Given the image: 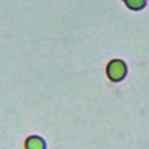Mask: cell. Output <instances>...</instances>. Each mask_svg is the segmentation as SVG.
<instances>
[{
    "mask_svg": "<svg viewBox=\"0 0 149 149\" xmlns=\"http://www.w3.org/2000/svg\"><path fill=\"white\" fill-rule=\"evenodd\" d=\"M126 6L133 10H140L146 6V0H123Z\"/></svg>",
    "mask_w": 149,
    "mask_h": 149,
    "instance_id": "1",
    "label": "cell"
}]
</instances>
